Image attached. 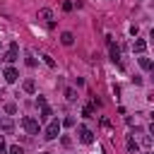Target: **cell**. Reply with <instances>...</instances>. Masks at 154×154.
I'll return each mask as SVG.
<instances>
[{
    "label": "cell",
    "mask_w": 154,
    "mask_h": 154,
    "mask_svg": "<svg viewBox=\"0 0 154 154\" xmlns=\"http://www.w3.org/2000/svg\"><path fill=\"white\" fill-rule=\"evenodd\" d=\"M22 128L26 130V135H38V130H41V123H38L36 118L26 116V118H22Z\"/></svg>",
    "instance_id": "cell-1"
},
{
    "label": "cell",
    "mask_w": 154,
    "mask_h": 154,
    "mask_svg": "<svg viewBox=\"0 0 154 154\" xmlns=\"http://www.w3.org/2000/svg\"><path fill=\"white\" fill-rule=\"evenodd\" d=\"M60 128H63V125H60V120H58V118L48 120V125H46V135H43V137H46V140H55V137H58V132H60Z\"/></svg>",
    "instance_id": "cell-2"
},
{
    "label": "cell",
    "mask_w": 154,
    "mask_h": 154,
    "mask_svg": "<svg viewBox=\"0 0 154 154\" xmlns=\"http://www.w3.org/2000/svg\"><path fill=\"white\" fill-rule=\"evenodd\" d=\"M77 137H79L82 144H91V142H94V132H91L87 125H79V128H77Z\"/></svg>",
    "instance_id": "cell-3"
},
{
    "label": "cell",
    "mask_w": 154,
    "mask_h": 154,
    "mask_svg": "<svg viewBox=\"0 0 154 154\" xmlns=\"http://www.w3.org/2000/svg\"><path fill=\"white\" fill-rule=\"evenodd\" d=\"M17 51H19V48H17V43H12V46H10V51H5L2 60H5V63H14V60H17Z\"/></svg>",
    "instance_id": "cell-4"
},
{
    "label": "cell",
    "mask_w": 154,
    "mask_h": 154,
    "mask_svg": "<svg viewBox=\"0 0 154 154\" xmlns=\"http://www.w3.org/2000/svg\"><path fill=\"white\" fill-rule=\"evenodd\" d=\"M108 53H111V60H113V63L120 58V48L113 43V38H111V36H108Z\"/></svg>",
    "instance_id": "cell-5"
},
{
    "label": "cell",
    "mask_w": 154,
    "mask_h": 154,
    "mask_svg": "<svg viewBox=\"0 0 154 154\" xmlns=\"http://www.w3.org/2000/svg\"><path fill=\"white\" fill-rule=\"evenodd\" d=\"M132 51H135V53H140V55H144V51H147V41H144V38H135Z\"/></svg>",
    "instance_id": "cell-6"
},
{
    "label": "cell",
    "mask_w": 154,
    "mask_h": 154,
    "mask_svg": "<svg viewBox=\"0 0 154 154\" xmlns=\"http://www.w3.org/2000/svg\"><path fill=\"white\" fill-rule=\"evenodd\" d=\"M2 75H5V82H10V84H12V82H17V77H19V72H17L14 67H7Z\"/></svg>",
    "instance_id": "cell-7"
},
{
    "label": "cell",
    "mask_w": 154,
    "mask_h": 154,
    "mask_svg": "<svg viewBox=\"0 0 154 154\" xmlns=\"http://www.w3.org/2000/svg\"><path fill=\"white\" fill-rule=\"evenodd\" d=\"M0 130L12 132V130H14V120H12V118H0Z\"/></svg>",
    "instance_id": "cell-8"
},
{
    "label": "cell",
    "mask_w": 154,
    "mask_h": 154,
    "mask_svg": "<svg viewBox=\"0 0 154 154\" xmlns=\"http://www.w3.org/2000/svg\"><path fill=\"white\" fill-rule=\"evenodd\" d=\"M72 41H75V34L72 31H63L60 34V43L63 46H72Z\"/></svg>",
    "instance_id": "cell-9"
},
{
    "label": "cell",
    "mask_w": 154,
    "mask_h": 154,
    "mask_svg": "<svg viewBox=\"0 0 154 154\" xmlns=\"http://www.w3.org/2000/svg\"><path fill=\"white\" fill-rule=\"evenodd\" d=\"M22 87H24V91H26V94H34V91H36V82H34V79H24V84H22Z\"/></svg>",
    "instance_id": "cell-10"
},
{
    "label": "cell",
    "mask_w": 154,
    "mask_h": 154,
    "mask_svg": "<svg viewBox=\"0 0 154 154\" xmlns=\"http://www.w3.org/2000/svg\"><path fill=\"white\" fill-rule=\"evenodd\" d=\"M51 116H53L51 106H43V108H41V116H38V123H41V120H51Z\"/></svg>",
    "instance_id": "cell-11"
},
{
    "label": "cell",
    "mask_w": 154,
    "mask_h": 154,
    "mask_svg": "<svg viewBox=\"0 0 154 154\" xmlns=\"http://www.w3.org/2000/svg\"><path fill=\"white\" fill-rule=\"evenodd\" d=\"M38 17H41V19H46V22H51V17H53V12H51L48 7H41V10H38Z\"/></svg>",
    "instance_id": "cell-12"
},
{
    "label": "cell",
    "mask_w": 154,
    "mask_h": 154,
    "mask_svg": "<svg viewBox=\"0 0 154 154\" xmlns=\"http://www.w3.org/2000/svg\"><path fill=\"white\" fill-rule=\"evenodd\" d=\"M140 67H142V70H152V60H149L147 55H142V58H140Z\"/></svg>",
    "instance_id": "cell-13"
},
{
    "label": "cell",
    "mask_w": 154,
    "mask_h": 154,
    "mask_svg": "<svg viewBox=\"0 0 154 154\" xmlns=\"http://www.w3.org/2000/svg\"><path fill=\"white\" fill-rule=\"evenodd\" d=\"M128 149L130 152H140V144L135 142V137H128Z\"/></svg>",
    "instance_id": "cell-14"
},
{
    "label": "cell",
    "mask_w": 154,
    "mask_h": 154,
    "mask_svg": "<svg viewBox=\"0 0 154 154\" xmlns=\"http://www.w3.org/2000/svg\"><path fill=\"white\" fill-rule=\"evenodd\" d=\"M82 116L84 118H94V106H84L82 108Z\"/></svg>",
    "instance_id": "cell-15"
},
{
    "label": "cell",
    "mask_w": 154,
    "mask_h": 154,
    "mask_svg": "<svg viewBox=\"0 0 154 154\" xmlns=\"http://www.w3.org/2000/svg\"><path fill=\"white\" fill-rule=\"evenodd\" d=\"M7 154H24V147H19V144H12V147L7 149Z\"/></svg>",
    "instance_id": "cell-16"
},
{
    "label": "cell",
    "mask_w": 154,
    "mask_h": 154,
    "mask_svg": "<svg viewBox=\"0 0 154 154\" xmlns=\"http://www.w3.org/2000/svg\"><path fill=\"white\" fill-rule=\"evenodd\" d=\"M65 99H67V101H75V99H77V91H75V89H65Z\"/></svg>",
    "instance_id": "cell-17"
},
{
    "label": "cell",
    "mask_w": 154,
    "mask_h": 154,
    "mask_svg": "<svg viewBox=\"0 0 154 154\" xmlns=\"http://www.w3.org/2000/svg\"><path fill=\"white\" fill-rule=\"evenodd\" d=\"M41 58H43V63H46L48 67H55V60H53L51 55H41Z\"/></svg>",
    "instance_id": "cell-18"
},
{
    "label": "cell",
    "mask_w": 154,
    "mask_h": 154,
    "mask_svg": "<svg viewBox=\"0 0 154 154\" xmlns=\"http://www.w3.org/2000/svg\"><path fill=\"white\" fill-rule=\"evenodd\" d=\"M5 111L12 116V113H17V103H5Z\"/></svg>",
    "instance_id": "cell-19"
},
{
    "label": "cell",
    "mask_w": 154,
    "mask_h": 154,
    "mask_svg": "<svg viewBox=\"0 0 154 154\" xmlns=\"http://www.w3.org/2000/svg\"><path fill=\"white\" fill-rule=\"evenodd\" d=\"M60 125H65V128H72V125H75V118H72V116H67V118H65Z\"/></svg>",
    "instance_id": "cell-20"
},
{
    "label": "cell",
    "mask_w": 154,
    "mask_h": 154,
    "mask_svg": "<svg viewBox=\"0 0 154 154\" xmlns=\"http://www.w3.org/2000/svg\"><path fill=\"white\" fill-rule=\"evenodd\" d=\"M36 106H41V108L48 106V103H46V96H38V99H36Z\"/></svg>",
    "instance_id": "cell-21"
},
{
    "label": "cell",
    "mask_w": 154,
    "mask_h": 154,
    "mask_svg": "<svg viewBox=\"0 0 154 154\" xmlns=\"http://www.w3.org/2000/svg\"><path fill=\"white\" fill-rule=\"evenodd\" d=\"M26 65H29V67H34V65H36V58H31V55H26Z\"/></svg>",
    "instance_id": "cell-22"
},
{
    "label": "cell",
    "mask_w": 154,
    "mask_h": 154,
    "mask_svg": "<svg viewBox=\"0 0 154 154\" xmlns=\"http://www.w3.org/2000/svg\"><path fill=\"white\" fill-rule=\"evenodd\" d=\"M60 142H63V147H70V142H72V140H70V137H65V135H63V137H60Z\"/></svg>",
    "instance_id": "cell-23"
},
{
    "label": "cell",
    "mask_w": 154,
    "mask_h": 154,
    "mask_svg": "<svg viewBox=\"0 0 154 154\" xmlns=\"http://www.w3.org/2000/svg\"><path fill=\"white\" fill-rule=\"evenodd\" d=\"M63 10H65V12H70V10H72V2H70V0H67V2H63Z\"/></svg>",
    "instance_id": "cell-24"
},
{
    "label": "cell",
    "mask_w": 154,
    "mask_h": 154,
    "mask_svg": "<svg viewBox=\"0 0 154 154\" xmlns=\"http://www.w3.org/2000/svg\"><path fill=\"white\" fill-rule=\"evenodd\" d=\"M0 152H7V144H5V140H2V135H0Z\"/></svg>",
    "instance_id": "cell-25"
},
{
    "label": "cell",
    "mask_w": 154,
    "mask_h": 154,
    "mask_svg": "<svg viewBox=\"0 0 154 154\" xmlns=\"http://www.w3.org/2000/svg\"><path fill=\"white\" fill-rule=\"evenodd\" d=\"M0 154H7V152H0Z\"/></svg>",
    "instance_id": "cell-26"
}]
</instances>
